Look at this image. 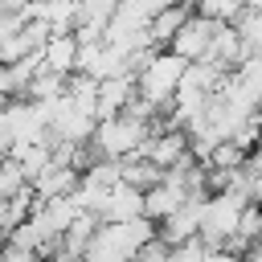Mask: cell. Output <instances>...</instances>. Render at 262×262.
I'll list each match as a JSON object with an SVG mask.
<instances>
[{
    "instance_id": "obj_1",
    "label": "cell",
    "mask_w": 262,
    "mask_h": 262,
    "mask_svg": "<svg viewBox=\"0 0 262 262\" xmlns=\"http://www.w3.org/2000/svg\"><path fill=\"white\" fill-rule=\"evenodd\" d=\"M184 74H188V61L176 57L172 49H160V53L135 74V90H139V98H143L147 106H156V111L168 115L172 102H176V94H180Z\"/></svg>"
},
{
    "instance_id": "obj_2",
    "label": "cell",
    "mask_w": 262,
    "mask_h": 262,
    "mask_svg": "<svg viewBox=\"0 0 262 262\" xmlns=\"http://www.w3.org/2000/svg\"><path fill=\"white\" fill-rule=\"evenodd\" d=\"M151 135H156L151 123H143V119H135V115L123 111V115L98 123L90 147H94L98 160H115V164H123V160H131V156H143V147H147Z\"/></svg>"
},
{
    "instance_id": "obj_3",
    "label": "cell",
    "mask_w": 262,
    "mask_h": 262,
    "mask_svg": "<svg viewBox=\"0 0 262 262\" xmlns=\"http://www.w3.org/2000/svg\"><path fill=\"white\" fill-rule=\"evenodd\" d=\"M246 209H250V201H246L242 192H233V188L209 196V201H205V217H201V242H205L209 250H225V246L233 242L237 221H242Z\"/></svg>"
},
{
    "instance_id": "obj_4",
    "label": "cell",
    "mask_w": 262,
    "mask_h": 262,
    "mask_svg": "<svg viewBox=\"0 0 262 262\" xmlns=\"http://www.w3.org/2000/svg\"><path fill=\"white\" fill-rule=\"evenodd\" d=\"M221 25H225V20H217V16L192 12L168 49H172L176 57H184L188 66H192V61H205V57H209V49H213V41H217V33H221Z\"/></svg>"
},
{
    "instance_id": "obj_5",
    "label": "cell",
    "mask_w": 262,
    "mask_h": 262,
    "mask_svg": "<svg viewBox=\"0 0 262 262\" xmlns=\"http://www.w3.org/2000/svg\"><path fill=\"white\" fill-rule=\"evenodd\" d=\"M143 156H147V160H156L164 172L184 168L188 160H196V156H192V147H188V135H184L180 127H164V131H156V135L147 139Z\"/></svg>"
},
{
    "instance_id": "obj_6",
    "label": "cell",
    "mask_w": 262,
    "mask_h": 262,
    "mask_svg": "<svg viewBox=\"0 0 262 262\" xmlns=\"http://www.w3.org/2000/svg\"><path fill=\"white\" fill-rule=\"evenodd\" d=\"M82 188V172L74 168V164H61V160H53L37 180H33V196L37 201H66V196H74Z\"/></svg>"
},
{
    "instance_id": "obj_7",
    "label": "cell",
    "mask_w": 262,
    "mask_h": 262,
    "mask_svg": "<svg viewBox=\"0 0 262 262\" xmlns=\"http://www.w3.org/2000/svg\"><path fill=\"white\" fill-rule=\"evenodd\" d=\"M205 201L209 196H192L188 205H180L164 225H160V237L176 250V246H184V242H192V237H201V217H205Z\"/></svg>"
},
{
    "instance_id": "obj_8",
    "label": "cell",
    "mask_w": 262,
    "mask_h": 262,
    "mask_svg": "<svg viewBox=\"0 0 262 262\" xmlns=\"http://www.w3.org/2000/svg\"><path fill=\"white\" fill-rule=\"evenodd\" d=\"M78 53H82V41L74 33H61V37H49L41 61H45V70H53L61 78H74L78 74Z\"/></svg>"
},
{
    "instance_id": "obj_9",
    "label": "cell",
    "mask_w": 262,
    "mask_h": 262,
    "mask_svg": "<svg viewBox=\"0 0 262 262\" xmlns=\"http://www.w3.org/2000/svg\"><path fill=\"white\" fill-rule=\"evenodd\" d=\"M139 217H143V192H135L131 184H119L106 196L102 225H127V221H139Z\"/></svg>"
},
{
    "instance_id": "obj_10",
    "label": "cell",
    "mask_w": 262,
    "mask_h": 262,
    "mask_svg": "<svg viewBox=\"0 0 262 262\" xmlns=\"http://www.w3.org/2000/svg\"><path fill=\"white\" fill-rule=\"evenodd\" d=\"M119 172H123V184H131V188L143 192V196H147L151 188H160L164 176H168V172H164L156 160H147V156H131V160H123Z\"/></svg>"
},
{
    "instance_id": "obj_11",
    "label": "cell",
    "mask_w": 262,
    "mask_h": 262,
    "mask_svg": "<svg viewBox=\"0 0 262 262\" xmlns=\"http://www.w3.org/2000/svg\"><path fill=\"white\" fill-rule=\"evenodd\" d=\"M188 16H192L188 4H172V8H164V12L151 20V29H147V33H151V45H156V49H168V45L176 41V33L184 29Z\"/></svg>"
},
{
    "instance_id": "obj_12",
    "label": "cell",
    "mask_w": 262,
    "mask_h": 262,
    "mask_svg": "<svg viewBox=\"0 0 262 262\" xmlns=\"http://www.w3.org/2000/svg\"><path fill=\"white\" fill-rule=\"evenodd\" d=\"M33 192V184H29V176H25V168H20V160H0V201H20V196H29Z\"/></svg>"
},
{
    "instance_id": "obj_13",
    "label": "cell",
    "mask_w": 262,
    "mask_h": 262,
    "mask_svg": "<svg viewBox=\"0 0 262 262\" xmlns=\"http://www.w3.org/2000/svg\"><path fill=\"white\" fill-rule=\"evenodd\" d=\"M66 82L70 78H61V74H53V70H45V61H41V74L33 78V86H29V102H57L61 94H66Z\"/></svg>"
},
{
    "instance_id": "obj_14",
    "label": "cell",
    "mask_w": 262,
    "mask_h": 262,
    "mask_svg": "<svg viewBox=\"0 0 262 262\" xmlns=\"http://www.w3.org/2000/svg\"><path fill=\"white\" fill-rule=\"evenodd\" d=\"M246 160H250V151H246V147H237L233 139H225V143H217V151H213L205 164H209V168H225V172H237Z\"/></svg>"
},
{
    "instance_id": "obj_15",
    "label": "cell",
    "mask_w": 262,
    "mask_h": 262,
    "mask_svg": "<svg viewBox=\"0 0 262 262\" xmlns=\"http://www.w3.org/2000/svg\"><path fill=\"white\" fill-rule=\"evenodd\" d=\"M135 262H172V246H168V242L156 233V237H151V242L139 250V258H135Z\"/></svg>"
},
{
    "instance_id": "obj_16",
    "label": "cell",
    "mask_w": 262,
    "mask_h": 262,
    "mask_svg": "<svg viewBox=\"0 0 262 262\" xmlns=\"http://www.w3.org/2000/svg\"><path fill=\"white\" fill-rule=\"evenodd\" d=\"M16 151V131H12V123H8V115L0 111V160H8Z\"/></svg>"
}]
</instances>
